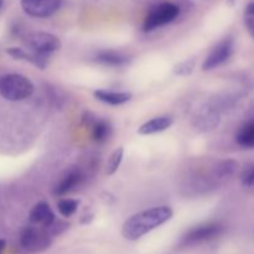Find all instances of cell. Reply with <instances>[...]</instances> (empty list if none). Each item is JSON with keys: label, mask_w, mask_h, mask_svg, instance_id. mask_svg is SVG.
Returning a JSON list of instances; mask_svg holds the SVG:
<instances>
[{"label": "cell", "mask_w": 254, "mask_h": 254, "mask_svg": "<svg viewBox=\"0 0 254 254\" xmlns=\"http://www.w3.org/2000/svg\"><path fill=\"white\" fill-rule=\"evenodd\" d=\"M174 212L169 206H156L134 213L124 222L122 235L128 241H138L146 233L168 222Z\"/></svg>", "instance_id": "6da1fadb"}, {"label": "cell", "mask_w": 254, "mask_h": 254, "mask_svg": "<svg viewBox=\"0 0 254 254\" xmlns=\"http://www.w3.org/2000/svg\"><path fill=\"white\" fill-rule=\"evenodd\" d=\"M35 91L32 82L19 73H7L0 77V96L10 102L29 98Z\"/></svg>", "instance_id": "7a4b0ae2"}, {"label": "cell", "mask_w": 254, "mask_h": 254, "mask_svg": "<svg viewBox=\"0 0 254 254\" xmlns=\"http://www.w3.org/2000/svg\"><path fill=\"white\" fill-rule=\"evenodd\" d=\"M180 15V6L175 2L164 1L154 5L146 14L143 22V31L150 32L170 24Z\"/></svg>", "instance_id": "3957f363"}, {"label": "cell", "mask_w": 254, "mask_h": 254, "mask_svg": "<svg viewBox=\"0 0 254 254\" xmlns=\"http://www.w3.org/2000/svg\"><path fill=\"white\" fill-rule=\"evenodd\" d=\"M22 42L29 51L44 57H49L50 55L61 49V40L56 35L44 31L26 34Z\"/></svg>", "instance_id": "277c9868"}, {"label": "cell", "mask_w": 254, "mask_h": 254, "mask_svg": "<svg viewBox=\"0 0 254 254\" xmlns=\"http://www.w3.org/2000/svg\"><path fill=\"white\" fill-rule=\"evenodd\" d=\"M20 245L27 252H44L52 245V236L46 228L39 226H27L20 233Z\"/></svg>", "instance_id": "5b68a950"}, {"label": "cell", "mask_w": 254, "mask_h": 254, "mask_svg": "<svg viewBox=\"0 0 254 254\" xmlns=\"http://www.w3.org/2000/svg\"><path fill=\"white\" fill-rule=\"evenodd\" d=\"M223 233V226L220 223H205V225L196 226L195 228L189 231L179 245L181 247H192V246L202 245V243L212 241L220 237Z\"/></svg>", "instance_id": "8992f818"}, {"label": "cell", "mask_w": 254, "mask_h": 254, "mask_svg": "<svg viewBox=\"0 0 254 254\" xmlns=\"http://www.w3.org/2000/svg\"><path fill=\"white\" fill-rule=\"evenodd\" d=\"M233 50H235V42H233L232 37H225L223 40H221L206 56L202 64V71H212V69L222 66L231 59V56L233 55Z\"/></svg>", "instance_id": "52a82bcc"}, {"label": "cell", "mask_w": 254, "mask_h": 254, "mask_svg": "<svg viewBox=\"0 0 254 254\" xmlns=\"http://www.w3.org/2000/svg\"><path fill=\"white\" fill-rule=\"evenodd\" d=\"M62 0H21V7L29 16L49 17L60 9Z\"/></svg>", "instance_id": "ba28073f"}, {"label": "cell", "mask_w": 254, "mask_h": 254, "mask_svg": "<svg viewBox=\"0 0 254 254\" xmlns=\"http://www.w3.org/2000/svg\"><path fill=\"white\" fill-rule=\"evenodd\" d=\"M84 181V174L81 169L72 168L64 174V178L60 180L56 188L54 189L55 196H64L66 193L71 192V191L76 190L78 186L82 185Z\"/></svg>", "instance_id": "9c48e42d"}, {"label": "cell", "mask_w": 254, "mask_h": 254, "mask_svg": "<svg viewBox=\"0 0 254 254\" xmlns=\"http://www.w3.org/2000/svg\"><path fill=\"white\" fill-rule=\"evenodd\" d=\"M29 220L31 225L39 226V227L49 230L54 225L55 221H56V216H55L54 211L51 210L49 203L39 202L30 211Z\"/></svg>", "instance_id": "30bf717a"}, {"label": "cell", "mask_w": 254, "mask_h": 254, "mask_svg": "<svg viewBox=\"0 0 254 254\" xmlns=\"http://www.w3.org/2000/svg\"><path fill=\"white\" fill-rule=\"evenodd\" d=\"M6 54L15 60L30 62V64H35L40 69H44L49 64V57L39 56L34 52L26 51L24 49H20V47H10V49L6 50Z\"/></svg>", "instance_id": "8fae6325"}, {"label": "cell", "mask_w": 254, "mask_h": 254, "mask_svg": "<svg viewBox=\"0 0 254 254\" xmlns=\"http://www.w3.org/2000/svg\"><path fill=\"white\" fill-rule=\"evenodd\" d=\"M173 118L169 116L156 117V118H153L141 124L138 129V133L140 135H151V134L161 133V131H165L166 129L170 128L173 126Z\"/></svg>", "instance_id": "7c38bea8"}, {"label": "cell", "mask_w": 254, "mask_h": 254, "mask_svg": "<svg viewBox=\"0 0 254 254\" xmlns=\"http://www.w3.org/2000/svg\"><path fill=\"white\" fill-rule=\"evenodd\" d=\"M96 61L104 66L109 67H121L129 64L130 59L122 52L114 51V50H103L96 55Z\"/></svg>", "instance_id": "4fadbf2b"}, {"label": "cell", "mask_w": 254, "mask_h": 254, "mask_svg": "<svg viewBox=\"0 0 254 254\" xmlns=\"http://www.w3.org/2000/svg\"><path fill=\"white\" fill-rule=\"evenodd\" d=\"M94 97L98 101L103 102L111 106H122L126 104L131 99V93L129 92H116V91H107V89H97L94 92Z\"/></svg>", "instance_id": "5bb4252c"}, {"label": "cell", "mask_w": 254, "mask_h": 254, "mask_svg": "<svg viewBox=\"0 0 254 254\" xmlns=\"http://www.w3.org/2000/svg\"><path fill=\"white\" fill-rule=\"evenodd\" d=\"M195 119L196 127H198L202 130H210L217 126L218 122H220V116H218L217 111H215L211 107H207V108L201 109Z\"/></svg>", "instance_id": "9a60e30c"}, {"label": "cell", "mask_w": 254, "mask_h": 254, "mask_svg": "<svg viewBox=\"0 0 254 254\" xmlns=\"http://www.w3.org/2000/svg\"><path fill=\"white\" fill-rule=\"evenodd\" d=\"M236 141L238 145L247 149L254 148V118L246 122L236 134Z\"/></svg>", "instance_id": "2e32d148"}, {"label": "cell", "mask_w": 254, "mask_h": 254, "mask_svg": "<svg viewBox=\"0 0 254 254\" xmlns=\"http://www.w3.org/2000/svg\"><path fill=\"white\" fill-rule=\"evenodd\" d=\"M92 128V138L96 143H104L112 133L111 124L104 119H94L89 123Z\"/></svg>", "instance_id": "e0dca14e"}, {"label": "cell", "mask_w": 254, "mask_h": 254, "mask_svg": "<svg viewBox=\"0 0 254 254\" xmlns=\"http://www.w3.org/2000/svg\"><path fill=\"white\" fill-rule=\"evenodd\" d=\"M238 166L240 165H238L237 161L232 160V159L220 161V163L215 166L213 176H215L216 180H226V179L235 175L236 171L238 170Z\"/></svg>", "instance_id": "ac0fdd59"}, {"label": "cell", "mask_w": 254, "mask_h": 254, "mask_svg": "<svg viewBox=\"0 0 254 254\" xmlns=\"http://www.w3.org/2000/svg\"><path fill=\"white\" fill-rule=\"evenodd\" d=\"M123 158H124V149L122 148V146H119V148H117L108 158V161H107V165H106L107 175H113V174H116L117 171H118L119 166H121L122 161H123Z\"/></svg>", "instance_id": "d6986e66"}, {"label": "cell", "mask_w": 254, "mask_h": 254, "mask_svg": "<svg viewBox=\"0 0 254 254\" xmlns=\"http://www.w3.org/2000/svg\"><path fill=\"white\" fill-rule=\"evenodd\" d=\"M78 205L79 201L74 200V198H61L57 202V210L64 217H71L78 210Z\"/></svg>", "instance_id": "ffe728a7"}, {"label": "cell", "mask_w": 254, "mask_h": 254, "mask_svg": "<svg viewBox=\"0 0 254 254\" xmlns=\"http://www.w3.org/2000/svg\"><path fill=\"white\" fill-rule=\"evenodd\" d=\"M195 59L185 60V61L180 62V64H178L174 67V73L178 74V76H189V74L192 73L193 68H195Z\"/></svg>", "instance_id": "44dd1931"}, {"label": "cell", "mask_w": 254, "mask_h": 254, "mask_svg": "<svg viewBox=\"0 0 254 254\" xmlns=\"http://www.w3.org/2000/svg\"><path fill=\"white\" fill-rule=\"evenodd\" d=\"M241 181H242V185L246 190L254 193V166H250L243 171Z\"/></svg>", "instance_id": "7402d4cb"}, {"label": "cell", "mask_w": 254, "mask_h": 254, "mask_svg": "<svg viewBox=\"0 0 254 254\" xmlns=\"http://www.w3.org/2000/svg\"><path fill=\"white\" fill-rule=\"evenodd\" d=\"M246 27L248 29L250 34L254 37V16L246 15Z\"/></svg>", "instance_id": "603a6c76"}, {"label": "cell", "mask_w": 254, "mask_h": 254, "mask_svg": "<svg viewBox=\"0 0 254 254\" xmlns=\"http://www.w3.org/2000/svg\"><path fill=\"white\" fill-rule=\"evenodd\" d=\"M246 15H251V16H254V1L250 2L246 7Z\"/></svg>", "instance_id": "cb8c5ba5"}, {"label": "cell", "mask_w": 254, "mask_h": 254, "mask_svg": "<svg viewBox=\"0 0 254 254\" xmlns=\"http://www.w3.org/2000/svg\"><path fill=\"white\" fill-rule=\"evenodd\" d=\"M5 246H6L5 241L4 240H0V254H1L2 251L5 250Z\"/></svg>", "instance_id": "d4e9b609"}, {"label": "cell", "mask_w": 254, "mask_h": 254, "mask_svg": "<svg viewBox=\"0 0 254 254\" xmlns=\"http://www.w3.org/2000/svg\"><path fill=\"white\" fill-rule=\"evenodd\" d=\"M2 4H4V0H0V9L2 7Z\"/></svg>", "instance_id": "484cf974"}]
</instances>
